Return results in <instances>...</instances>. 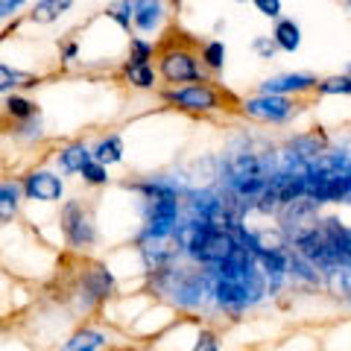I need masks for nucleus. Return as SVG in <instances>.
I'll use <instances>...</instances> for the list:
<instances>
[{"label": "nucleus", "mask_w": 351, "mask_h": 351, "mask_svg": "<svg viewBox=\"0 0 351 351\" xmlns=\"http://www.w3.org/2000/svg\"><path fill=\"white\" fill-rule=\"evenodd\" d=\"M144 193L149 196V226H147V237H164L176 228V193L161 188V184H147Z\"/></svg>", "instance_id": "f257e3e1"}, {"label": "nucleus", "mask_w": 351, "mask_h": 351, "mask_svg": "<svg viewBox=\"0 0 351 351\" xmlns=\"http://www.w3.org/2000/svg\"><path fill=\"white\" fill-rule=\"evenodd\" d=\"M228 173H232V182L240 196H261L267 191V167H263V161L255 158V156H240L228 164Z\"/></svg>", "instance_id": "f03ea898"}, {"label": "nucleus", "mask_w": 351, "mask_h": 351, "mask_svg": "<svg viewBox=\"0 0 351 351\" xmlns=\"http://www.w3.org/2000/svg\"><path fill=\"white\" fill-rule=\"evenodd\" d=\"M158 71L167 82H193L199 80V68H196V59L188 50H167L158 62Z\"/></svg>", "instance_id": "7ed1b4c3"}, {"label": "nucleus", "mask_w": 351, "mask_h": 351, "mask_svg": "<svg viewBox=\"0 0 351 351\" xmlns=\"http://www.w3.org/2000/svg\"><path fill=\"white\" fill-rule=\"evenodd\" d=\"M246 114L255 117V120H269V123H281V120H287L293 106L284 94H261L255 100H246Z\"/></svg>", "instance_id": "20e7f679"}, {"label": "nucleus", "mask_w": 351, "mask_h": 351, "mask_svg": "<svg viewBox=\"0 0 351 351\" xmlns=\"http://www.w3.org/2000/svg\"><path fill=\"white\" fill-rule=\"evenodd\" d=\"M167 100L179 108H188V112H211V108L219 106L217 94L211 91L208 85H188V88H179V91H170Z\"/></svg>", "instance_id": "39448f33"}, {"label": "nucleus", "mask_w": 351, "mask_h": 351, "mask_svg": "<svg viewBox=\"0 0 351 351\" xmlns=\"http://www.w3.org/2000/svg\"><path fill=\"white\" fill-rule=\"evenodd\" d=\"M62 228H64V234H68V240L73 246H85V243H91L94 240V228H91V223H88V214L76 202L64 205Z\"/></svg>", "instance_id": "423d86ee"}, {"label": "nucleus", "mask_w": 351, "mask_h": 351, "mask_svg": "<svg viewBox=\"0 0 351 351\" xmlns=\"http://www.w3.org/2000/svg\"><path fill=\"white\" fill-rule=\"evenodd\" d=\"M24 188H27L29 199H41V202H59L62 199V179L59 176H53V173H47V170L29 173Z\"/></svg>", "instance_id": "0eeeda50"}, {"label": "nucleus", "mask_w": 351, "mask_h": 351, "mask_svg": "<svg viewBox=\"0 0 351 351\" xmlns=\"http://www.w3.org/2000/svg\"><path fill=\"white\" fill-rule=\"evenodd\" d=\"M316 85V76L311 73H284V76H272V80L261 82V94H299L307 88Z\"/></svg>", "instance_id": "6e6552de"}, {"label": "nucleus", "mask_w": 351, "mask_h": 351, "mask_svg": "<svg viewBox=\"0 0 351 351\" xmlns=\"http://www.w3.org/2000/svg\"><path fill=\"white\" fill-rule=\"evenodd\" d=\"M164 18V0H135V27L152 32Z\"/></svg>", "instance_id": "1a4fd4ad"}, {"label": "nucleus", "mask_w": 351, "mask_h": 351, "mask_svg": "<svg viewBox=\"0 0 351 351\" xmlns=\"http://www.w3.org/2000/svg\"><path fill=\"white\" fill-rule=\"evenodd\" d=\"M71 6H73V0H38V3L29 9V21L32 24H53V21H59Z\"/></svg>", "instance_id": "9d476101"}, {"label": "nucleus", "mask_w": 351, "mask_h": 351, "mask_svg": "<svg viewBox=\"0 0 351 351\" xmlns=\"http://www.w3.org/2000/svg\"><path fill=\"white\" fill-rule=\"evenodd\" d=\"M272 38L278 41L281 50L293 53V50H299V44H302V29H299V24H295L293 18H278L276 29H272Z\"/></svg>", "instance_id": "9b49d317"}, {"label": "nucleus", "mask_w": 351, "mask_h": 351, "mask_svg": "<svg viewBox=\"0 0 351 351\" xmlns=\"http://www.w3.org/2000/svg\"><path fill=\"white\" fill-rule=\"evenodd\" d=\"M59 158H62V167L68 170V173H82L88 164L94 161V152H91V149H85L82 144H71L68 149H62V152H59Z\"/></svg>", "instance_id": "f8f14e48"}, {"label": "nucleus", "mask_w": 351, "mask_h": 351, "mask_svg": "<svg viewBox=\"0 0 351 351\" xmlns=\"http://www.w3.org/2000/svg\"><path fill=\"white\" fill-rule=\"evenodd\" d=\"M126 76L135 88H152L156 85V71L149 62H126Z\"/></svg>", "instance_id": "ddd939ff"}, {"label": "nucleus", "mask_w": 351, "mask_h": 351, "mask_svg": "<svg viewBox=\"0 0 351 351\" xmlns=\"http://www.w3.org/2000/svg\"><path fill=\"white\" fill-rule=\"evenodd\" d=\"M120 158H123V141L120 138H106V141H100V144L94 147V161L117 164Z\"/></svg>", "instance_id": "4468645a"}, {"label": "nucleus", "mask_w": 351, "mask_h": 351, "mask_svg": "<svg viewBox=\"0 0 351 351\" xmlns=\"http://www.w3.org/2000/svg\"><path fill=\"white\" fill-rule=\"evenodd\" d=\"M103 343H106L103 334H97V331H80V334H73L68 339L64 351H100Z\"/></svg>", "instance_id": "2eb2a0df"}, {"label": "nucleus", "mask_w": 351, "mask_h": 351, "mask_svg": "<svg viewBox=\"0 0 351 351\" xmlns=\"http://www.w3.org/2000/svg\"><path fill=\"white\" fill-rule=\"evenodd\" d=\"M202 62L211 71H219L226 64V44L223 41H208L205 47H202Z\"/></svg>", "instance_id": "dca6fc26"}, {"label": "nucleus", "mask_w": 351, "mask_h": 351, "mask_svg": "<svg viewBox=\"0 0 351 351\" xmlns=\"http://www.w3.org/2000/svg\"><path fill=\"white\" fill-rule=\"evenodd\" d=\"M6 112L12 114V117H18V120H29L32 114H36V103H29V100H24V97H6Z\"/></svg>", "instance_id": "f3484780"}, {"label": "nucleus", "mask_w": 351, "mask_h": 351, "mask_svg": "<svg viewBox=\"0 0 351 351\" xmlns=\"http://www.w3.org/2000/svg\"><path fill=\"white\" fill-rule=\"evenodd\" d=\"M88 287H91V295H106L108 293V287H112V276L103 269V267H94L91 269V276H88Z\"/></svg>", "instance_id": "a211bd4d"}, {"label": "nucleus", "mask_w": 351, "mask_h": 351, "mask_svg": "<svg viewBox=\"0 0 351 351\" xmlns=\"http://www.w3.org/2000/svg\"><path fill=\"white\" fill-rule=\"evenodd\" d=\"M258 258H261V263H263V269L269 272V276H281L284 269H287V261H284V255H281V249L278 252H258Z\"/></svg>", "instance_id": "6ab92c4d"}, {"label": "nucleus", "mask_w": 351, "mask_h": 351, "mask_svg": "<svg viewBox=\"0 0 351 351\" xmlns=\"http://www.w3.org/2000/svg\"><path fill=\"white\" fill-rule=\"evenodd\" d=\"M15 205H18V188L15 184H3L0 188V217L9 219L15 214Z\"/></svg>", "instance_id": "aec40b11"}, {"label": "nucleus", "mask_w": 351, "mask_h": 351, "mask_svg": "<svg viewBox=\"0 0 351 351\" xmlns=\"http://www.w3.org/2000/svg\"><path fill=\"white\" fill-rule=\"evenodd\" d=\"M322 94H351V73L348 76H328L319 82Z\"/></svg>", "instance_id": "412c9836"}, {"label": "nucleus", "mask_w": 351, "mask_h": 351, "mask_svg": "<svg viewBox=\"0 0 351 351\" xmlns=\"http://www.w3.org/2000/svg\"><path fill=\"white\" fill-rule=\"evenodd\" d=\"M129 62H149L152 59V41H144V38H132L129 44Z\"/></svg>", "instance_id": "4be33fe9"}, {"label": "nucleus", "mask_w": 351, "mask_h": 351, "mask_svg": "<svg viewBox=\"0 0 351 351\" xmlns=\"http://www.w3.org/2000/svg\"><path fill=\"white\" fill-rule=\"evenodd\" d=\"M252 47H255V53H258L261 59H272V56H276V50H281V47H278V41H276V38H269V36H258Z\"/></svg>", "instance_id": "5701e85b"}, {"label": "nucleus", "mask_w": 351, "mask_h": 351, "mask_svg": "<svg viewBox=\"0 0 351 351\" xmlns=\"http://www.w3.org/2000/svg\"><path fill=\"white\" fill-rule=\"evenodd\" d=\"M82 176H85V182H91V184H103V182H108L106 164H100V161H91V164H88V167L82 170Z\"/></svg>", "instance_id": "b1692460"}, {"label": "nucleus", "mask_w": 351, "mask_h": 351, "mask_svg": "<svg viewBox=\"0 0 351 351\" xmlns=\"http://www.w3.org/2000/svg\"><path fill=\"white\" fill-rule=\"evenodd\" d=\"M252 3L263 18H281V0H252Z\"/></svg>", "instance_id": "393cba45"}, {"label": "nucleus", "mask_w": 351, "mask_h": 351, "mask_svg": "<svg viewBox=\"0 0 351 351\" xmlns=\"http://www.w3.org/2000/svg\"><path fill=\"white\" fill-rule=\"evenodd\" d=\"M0 88H3V91H9V88H15V85H21V80H27L24 73H18V71H9V64H3V68H0Z\"/></svg>", "instance_id": "a878e982"}, {"label": "nucleus", "mask_w": 351, "mask_h": 351, "mask_svg": "<svg viewBox=\"0 0 351 351\" xmlns=\"http://www.w3.org/2000/svg\"><path fill=\"white\" fill-rule=\"evenodd\" d=\"M27 0H3V3H0V18H9V15H15L21 6H24Z\"/></svg>", "instance_id": "bb28decb"}, {"label": "nucleus", "mask_w": 351, "mask_h": 351, "mask_svg": "<svg viewBox=\"0 0 351 351\" xmlns=\"http://www.w3.org/2000/svg\"><path fill=\"white\" fill-rule=\"evenodd\" d=\"M193 351H217V343H214V337H211V334H199V339H196Z\"/></svg>", "instance_id": "cd10ccee"}, {"label": "nucleus", "mask_w": 351, "mask_h": 351, "mask_svg": "<svg viewBox=\"0 0 351 351\" xmlns=\"http://www.w3.org/2000/svg\"><path fill=\"white\" fill-rule=\"evenodd\" d=\"M343 252H346V261H351V232H346L343 237Z\"/></svg>", "instance_id": "c85d7f7f"}, {"label": "nucleus", "mask_w": 351, "mask_h": 351, "mask_svg": "<svg viewBox=\"0 0 351 351\" xmlns=\"http://www.w3.org/2000/svg\"><path fill=\"white\" fill-rule=\"evenodd\" d=\"M76 56V44H68V47H64V59H73Z\"/></svg>", "instance_id": "c756f323"}, {"label": "nucleus", "mask_w": 351, "mask_h": 351, "mask_svg": "<svg viewBox=\"0 0 351 351\" xmlns=\"http://www.w3.org/2000/svg\"><path fill=\"white\" fill-rule=\"evenodd\" d=\"M234 3H252V0H234Z\"/></svg>", "instance_id": "7c9ffc66"}, {"label": "nucleus", "mask_w": 351, "mask_h": 351, "mask_svg": "<svg viewBox=\"0 0 351 351\" xmlns=\"http://www.w3.org/2000/svg\"><path fill=\"white\" fill-rule=\"evenodd\" d=\"M173 3H176V6H179V3H182V0H173Z\"/></svg>", "instance_id": "2f4dec72"}, {"label": "nucleus", "mask_w": 351, "mask_h": 351, "mask_svg": "<svg viewBox=\"0 0 351 351\" xmlns=\"http://www.w3.org/2000/svg\"><path fill=\"white\" fill-rule=\"evenodd\" d=\"M348 6H351V0H348Z\"/></svg>", "instance_id": "473e14b6"}, {"label": "nucleus", "mask_w": 351, "mask_h": 351, "mask_svg": "<svg viewBox=\"0 0 351 351\" xmlns=\"http://www.w3.org/2000/svg\"><path fill=\"white\" fill-rule=\"evenodd\" d=\"M348 73H351V68H348Z\"/></svg>", "instance_id": "72a5a7b5"}]
</instances>
